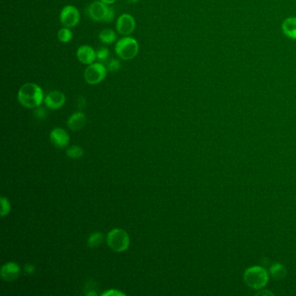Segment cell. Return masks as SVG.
I'll list each match as a JSON object with an SVG mask.
<instances>
[{
  "label": "cell",
  "mask_w": 296,
  "mask_h": 296,
  "mask_svg": "<svg viewBox=\"0 0 296 296\" xmlns=\"http://www.w3.org/2000/svg\"><path fill=\"white\" fill-rule=\"evenodd\" d=\"M18 100L25 108L36 109L45 101V95L40 85L34 83H26L18 90Z\"/></svg>",
  "instance_id": "6da1fadb"
},
{
  "label": "cell",
  "mask_w": 296,
  "mask_h": 296,
  "mask_svg": "<svg viewBox=\"0 0 296 296\" xmlns=\"http://www.w3.org/2000/svg\"><path fill=\"white\" fill-rule=\"evenodd\" d=\"M87 15L96 22L109 23L115 18V12L108 5L101 1H94L87 7Z\"/></svg>",
  "instance_id": "7a4b0ae2"
},
{
  "label": "cell",
  "mask_w": 296,
  "mask_h": 296,
  "mask_svg": "<svg viewBox=\"0 0 296 296\" xmlns=\"http://www.w3.org/2000/svg\"><path fill=\"white\" fill-rule=\"evenodd\" d=\"M115 52L122 59L131 60L136 58L139 52V44L134 38L124 36L116 44Z\"/></svg>",
  "instance_id": "3957f363"
},
{
  "label": "cell",
  "mask_w": 296,
  "mask_h": 296,
  "mask_svg": "<svg viewBox=\"0 0 296 296\" xmlns=\"http://www.w3.org/2000/svg\"><path fill=\"white\" fill-rule=\"evenodd\" d=\"M106 242L112 250L121 253L127 250L130 247V236L125 230L122 229H113L108 233Z\"/></svg>",
  "instance_id": "277c9868"
},
{
  "label": "cell",
  "mask_w": 296,
  "mask_h": 296,
  "mask_svg": "<svg viewBox=\"0 0 296 296\" xmlns=\"http://www.w3.org/2000/svg\"><path fill=\"white\" fill-rule=\"evenodd\" d=\"M244 281L251 288L261 289L266 286L269 281V275L266 269L261 267H251L245 271Z\"/></svg>",
  "instance_id": "5b68a950"
},
{
  "label": "cell",
  "mask_w": 296,
  "mask_h": 296,
  "mask_svg": "<svg viewBox=\"0 0 296 296\" xmlns=\"http://www.w3.org/2000/svg\"><path fill=\"white\" fill-rule=\"evenodd\" d=\"M107 71V67L104 66V64L102 63H93L89 64L85 69L84 77L89 85H98L105 79Z\"/></svg>",
  "instance_id": "8992f818"
},
{
  "label": "cell",
  "mask_w": 296,
  "mask_h": 296,
  "mask_svg": "<svg viewBox=\"0 0 296 296\" xmlns=\"http://www.w3.org/2000/svg\"><path fill=\"white\" fill-rule=\"evenodd\" d=\"M59 20L64 27L73 28L77 26L80 21V12L74 6H64L61 10Z\"/></svg>",
  "instance_id": "52a82bcc"
},
{
  "label": "cell",
  "mask_w": 296,
  "mask_h": 296,
  "mask_svg": "<svg viewBox=\"0 0 296 296\" xmlns=\"http://www.w3.org/2000/svg\"><path fill=\"white\" fill-rule=\"evenodd\" d=\"M116 28L118 33L124 36H129L130 34L133 33L134 30L136 29V20L133 16L130 15L129 13H124L118 17Z\"/></svg>",
  "instance_id": "ba28073f"
},
{
  "label": "cell",
  "mask_w": 296,
  "mask_h": 296,
  "mask_svg": "<svg viewBox=\"0 0 296 296\" xmlns=\"http://www.w3.org/2000/svg\"><path fill=\"white\" fill-rule=\"evenodd\" d=\"M20 272H21V269H20V267L18 266V263L8 262L4 264L0 271V275L4 281L12 282L18 278V276L20 275Z\"/></svg>",
  "instance_id": "9c48e42d"
},
{
  "label": "cell",
  "mask_w": 296,
  "mask_h": 296,
  "mask_svg": "<svg viewBox=\"0 0 296 296\" xmlns=\"http://www.w3.org/2000/svg\"><path fill=\"white\" fill-rule=\"evenodd\" d=\"M65 101H66V97L63 92L59 91H52L48 95H46L44 102L46 103L47 108L55 110V109L62 108L64 105Z\"/></svg>",
  "instance_id": "30bf717a"
},
{
  "label": "cell",
  "mask_w": 296,
  "mask_h": 296,
  "mask_svg": "<svg viewBox=\"0 0 296 296\" xmlns=\"http://www.w3.org/2000/svg\"><path fill=\"white\" fill-rule=\"evenodd\" d=\"M50 139L57 148H65L70 143V136L62 128H55L50 133Z\"/></svg>",
  "instance_id": "8fae6325"
},
{
  "label": "cell",
  "mask_w": 296,
  "mask_h": 296,
  "mask_svg": "<svg viewBox=\"0 0 296 296\" xmlns=\"http://www.w3.org/2000/svg\"><path fill=\"white\" fill-rule=\"evenodd\" d=\"M77 58L83 64H93L97 59V52L90 46H81L77 51Z\"/></svg>",
  "instance_id": "7c38bea8"
},
{
  "label": "cell",
  "mask_w": 296,
  "mask_h": 296,
  "mask_svg": "<svg viewBox=\"0 0 296 296\" xmlns=\"http://www.w3.org/2000/svg\"><path fill=\"white\" fill-rule=\"evenodd\" d=\"M87 118L83 112H75L68 118L67 126L72 131H79L85 127Z\"/></svg>",
  "instance_id": "4fadbf2b"
},
{
  "label": "cell",
  "mask_w": 296,
  "mask_h": 296,
  "mask_svg": "<svg viewBox=\"0 0 296 296\" xmlns=\"http://www.w3.org/2000/svg\"><path fill=\"white\" fill-rule=\"evenodd\" d=\"M281 30L288 39L296 40L295 17H289V18H286L281 24Z\"/></svg>",
  "instance_id": "5bb4252c"
},
{
  "label": "cell",
  "mask_w": 296,
  "mask_h": 296,
  "mask_svg": "<svg viewBox=\"0 0 296 296\" xmlns=\"http://www.w3.org/2000/svg\"><path fill=\"white\" fill-rule=\"evenodd\" d=\"M270 275H272V277L275 280H282V279L286 277L287 275V269L283 265H281V263H275L271 268H270Z\"/></svg>",
  "instance_id": "9a60e30c"
},
{
  "label": "cell",
  "mask_w": 296,
  "mask_h": 296,
  "mask_svg": "<svg viewBox=\"0 0 296 296\" xmlns=\"http://www.w3.org/2000/svg\"><path fill=\"white\" fill-rule=\"evenodd\" d=\"M98 36H99L100 41L106 45L113 44L117 40V34L112 29H104L101 30Z\"/></svg>",
  "instance_id": "2e32d148"
},
{
  "label": "cell",
  "mask_w": 296,
  "mask_h": 296,
  "mask_svg": "<svg viewBox=\"0 0 296 296\" xmlns=\"http://www.w3.org/2000/svg\"><path fill=\"white\" fill-rule=\"evenodd\" d=\"M103 242V234L101 232H94L89 236L87 244L91 248H98Z\"/></svg>",
  "instance_id": "e0dca14e"
},
{
  "label": "cell",
  "mask_w": 296,
  "mask_h": 296,
  "mask_svg": "<svg viewBox=\"0 0 296 296\" xmlns=\"http://www.w3.org/2000/svg\"><path fill=\"white\" fill-rule=\"evenodd\" d=\"M85 154V151L80 146L73 145L66 151L67 157L71 159H79Z\"/></svg>",
  "instance_id": "ac0fdd59"
},
{
  "label": "cell",
  "mask_w": 296,
  "mask_h": 296,
  "mask_svg": "<svg viewBox=\"0 0 296 296\" xmlns=\"http://www.w3.org/2000/svg\"><path fill=\"white\" fill-rule=\"evenodd\" d=\"M72 38V31L70 30V28H61L58 31V39L61 43L70 42Z\"/></svg>",
  "instance_id": "d6986e66"
},
{
  "label": "cell",
  "mask_w": 296,
  "mask_h": 296,
  "mask_svg": "<svg viewBox=\"0 0 296 296\" xmlns=\"http://www.w3.org/2000/svg\"><path fill=\"white\" fill-rule=\"evenodd\" d=\"M0 202H1V212H0V215H1L2 217H4V216L9 215L11 209H12V207H11V203H10L9 200L7 199L6 197H1Z\"/></svg>",
  "instance_id": "ffe728a7"
},
{
  "label": "cell",
  "mask_w": 296,
  "mask_h": 296,
  "mask_svg": "<svg viewBox=\"0 0 296 296\" xmlns=\"http://www.w3.org/2000/svg\"><path fill=\"white\" fill-rule=\"evenodd\" d=\"M121 68V63L118 59H112L107 65V70L110 72H117Z\"/></svg>",
  "instance_id": "44dd1931"
},
{
  "label": "cell",
  "mask_w": 296,
  "mask_h": 296,
  "mask_svg": "<svg viewBox=\"0 0 296 296\" xmlns=\"http://www.w3.org/2000/svg\"><path fill=\"white\" fill-rule=\"evenodd\" d=\"M109 49L106 47H102L100 48L97 52V59L100 62L102 61H105L108 57H109Z\"/></svg>",
  "instance_id": "7402d4cb"
},
{
  "label": "cell",
  "mask_w": 296,
  "mask_h": 296,
  "mask_svg": "<svg viewBox=\"0 0 296 296\" xmlns=\"http://www.w3.org/2000/svg\"><path fill=\"white\" fill-rule=\"evenodd\" d=\"M33 116L36 119H40V120H44L47 118V112L45 108H41V107H38L36 109H34Z\"/></svg>",
  "instance_id": "603a6c76"
},
{
  "label": "cell",
  "mask_w": 296,
  "mask_h": 296,
  "mask_svg": "<svg viewBox=\"0 0 296 296\" xmlns=\"http://www.w3.org/2000/svg\"><path fill=\"white\" fill-rule=\"evenodd\" d=\"M102 296H124L126 295L125 293H123L121 291L118 290V289H108V290L103 292Z\"/></svg>",
  "instance_id": "cb8c5ba5"
},
{
  "label": "cell",
  "mask_w": 296,
  "mask_h": 296,
  "mask_svg": "<svg viewBox=\"0 0 296 296\" xmlns=\"http://www.w3.org/2000/svg\"><path fill=\"white\" fill-rule=\"evenodd\" d=\"M24 272L26 273L27 275H32L34 272H35V266H34L33 264H31V263H27V264H25V266L24 268Z\"/></svg>",
  "instance_id": "d4e9b609"
},
{
  "label": "cell",
  "mask_w": 296,
  "mask_h": 296,
  "mask_svg": "<svg viewBox=\"0 0 296 296\" xmlns=\"http://www.w3.org/2000/svg\"><path fill=\"white\" fill-rule=\"evenodd\" d=\"M85 106V99L81 97L80 99L79 100V107L80 109H83Z\"/></svg>",
  "instance_id": "484cf974"
},
{
  "label": "cell",
  "mask_w": 296,
  "mask_h": 296,
  "mask_svg": "<svg viewBox=\"0 0 296 296\" xmlns=\"http://www.w3.org/2000/svg\"><path fill=\"white\" fill-rule=\"evenodd\" d=\"M101 2H103V3L106 4V5H112V4L115 3L117 0H100Z\"/></svg>",
  "instance_id": "4316f807"
},
{
  "label": "cell",
  "mask_w": 296,
  "mask_h": 296,
  "mask_svg": "<svg viewBox=\"0 0 296 296\" xmlns=\"http://www.w3.org/2000/svg\"><path fill=\"white\" fill-rule=\"evenodd\" d=\"M257 295H263V294H273L272 293H269L268 291L265 292H260V293H256Z\"/></svg>",
  "instance_id": "83f0119b"
},
{
  "label": "cell",
  "mask_w": 296,
  "mask_h": 296,
  "mask_svg": "<svg viewBox=\"0 0 296 296\" xmlns=\"http://www.w3.org/2000/svg\"><path fill=\"white\" fill-rule=\"evenodd\" d=\"M129 4H136L139 1V0H126Z\"/></svg>",
  "instance_id": "f1b7e54d"
},
{
  "label": "cell",
  "mask_w": 296,
  "mask_h": 296,
  "mask_svg": "<svg viewBox=\"0 0 296 296\" xmlns=\"http://www.w3.org/2000/svg\"><path fill=\"white\" fill-rule=\"evenodd\" d=\"M86 295H97V293L96 292H88V293H85Z\"/></svg>",
  "instance_id": "f546056e"
}]
</instances>
